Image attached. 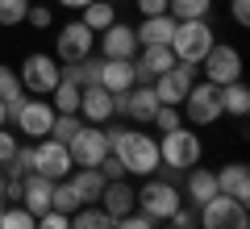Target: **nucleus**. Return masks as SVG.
I'll use <instances>...</instances> for the list:
<instances>
[{
	"label": "nucleus",
	"mask_w": 250,
	"mask_h": 229,
	"mask_svg": "<svg viewBox=\"0 0 250 229\" xmlns=\"http://www.w3.org/2000/svg\"><path fill=\"white\" fill-rule=\"evenodd\" d=\"M175 67V54H171V46H142V50L134 54V71H138V83H150L154 75H163V71Z\"/></svg>",
	"instance_id": "obj_19"
},
{
	"label": "nucleus",
	"mask_w": 250,
	"mask_h": 229,
	"mask_svg": "<svg viewBox=\"0 0 250 229\" xmlns=\"http://www.w3.org/2000/svg\"><path fill=\"white\" fill-rule=\"evenodd\" d=\"M92 46H96V34L83 21H67L54 34V59L59 62H83V59H92Z\"/></svg>",
	"instance_id": "obj_9"
},
{
	"label": "nucleus",
	"mask_w": 250,
	"mask_h": 229,
	"mask_svg": "<svg viewBox=\"0 0 250 229\" xmlns=\"http://www.w3.org/2000/svg\"><path fill=\"white\" fill-rule=\"evenodd\" d=\"M179 113H184V125H217L221 121V88L208 80L192 83L184 104H179Z\"/></svg>",
	"instance_id": "obj_6"
},
{
	"label": "nucleus",
	"mask_w": 250,
	"mask_h": 229,
	"mask_svg": "<svg viewBox=\"0 0 250 229\" xmlns=\"http://www.w3.org/2000/svg\"><path fill=\"white\" fill-rule=\"evenodd\" d=\"M154 125H159L163 133L179 129V125H184V113H179V104H159V113H154Z\"/></svg>",
	"instance_id": "obj_37"
},
{
	"label": "nucleus",
	"mask_w": 250,
	"mask_h": 229,
	"mask_svg": "<svg viewBox=\"0 0 250 229\" xmlns=\"http://www.w3.org/2000/svg\"><path fill=\"white\" fill-rule=\"evenodd\" d=\"M200 71H205V80L217 83V88H225V83L242 80V54H238V46H229V42H213V50L205 54Z\"/></svg>",
	"instance_id": "obj_10"
},
{
	"label": "nucleus",
	"mask_w": 250,
	"mask_h": 229,
	"mask_svg": "<svg viewBox=\"0 0 250 229\" xmlns=\"http://www.w3.org/2000/svg\"><path fill=\"white\" fill-rule=\"evenodd\" d=\"M62 80L75 88H92L100 83V59H83V62H62Z\"/></svg>",
	"instance_id": "obj_28"
},
{
	"label": "nucleus",
	"mask_w": 250,
	"mask_h": 229,
	"mask_svg": "<svg viewBox=\"0 0 250 229\" xmlns=\"http://www.w3.org/2000/svg\"><path fill=\"white\" fill-rule=\"evenodd\" d=\"M34 229H71V217H67V212H42V217H38V225Z\"/></svg>",
	"instance_id": "obj_41"
},
{
	"label": "nucleus",
	"mask_w": 250,
	"mask_h": 229,
	"mask_svg": "<svg viewBox=\"0 0 250 229\" xmlns=\"http://www.w3.org/2000/svg\"><path fill=\"white\" fill-rule=\"evenodd\" d=\"M71 229H113V217L100 204H83L71 212Z\"/></svg>",
	"instance_id": "obj_29"
},
{
	"label": "nucleus",
	"mask_w": 250,
	"mask_h": 229,
	"mask_svg": "<svg viewBox=\"0 0 250 229\" xmlns=\"http://www.w3.org/2000/svg\"><path fill=\"white\" fill-rule=\"evenodd\" d=\"M217 34L213 25L205 21H175V34H171V54H175V62H192V67H200L205 62V54L213 50Z\"/></svg>",
	"instance_id": "obj_3"
},
{
	"label": "nucleus",
	"mask_w": 250,
	"mask_h": 229,
	"mask_svg": "<svg viewBox=\"0 0 250 229\" xmlns=\"http://www.w3.org/2000/svg\"><path fill=\"white\" fill-rule=\"evenodd\" d=\"M38 217L34 212H25L21 204H4V212H0V229H34Z\"/></svg>",
	"instance_id": "obj_34"
},
{
	"label": "nucleus",
	"mask_w": 250,
	"mask_h": 229,
	"mask_svg": "<svg viewBox=\"0 0 250 229\" xmlns=\"http://www.w3.org/2000/svg\"><path fill=\"white\" fill-rule=\"evenodd\" d=\"M50 104H54V113H80V88L59 80V88L50 92Z\"/></svg>",
	"instance_id": "obj_33"
},
{
	"label": "nucleus",
	"mask_w": 250,
	"mask_h": 229,
	"mask_svg": "<svg viewBox=\"0 0 250 229\" xmlns=\"http://www.w3.org/2000/svg\"><path fill=\"white\" fill-rule=\"evenodd\" d=\"M0 171H4V175H13V179H25L29 171H34V142H25V146H17V150H13V159L4 163Z\"/></svg>",
	"instance_id": "obj_32"
},
{
	"label": "nucleus",
	"mask_w": 250,
	"mask_h": 229,
	"mask_svg": "<svg viewBox=\"0 0 250 229\" xmlns=\"http://www.w3.org/2000/svg\"><path fill=\"white\" fill-rule=\"evenodd\" d=\"M67 179H71L75 196H80L83 204H100V192H104V184H108V179L100 175L96 167H75V171H71Z\"/></svg>",
	"instance_id": "obj_24"
},
{
	"label": "nucleus",
	"mask_w": 250,
	"mask_h": 229,
	"mask_svg": "<svg viewBox=\"0 0 250 229\" xmlns=\"http://www.w3.org/2000/svg\"><path fill=\"white\" fill-rule=\"evenodd\" d=\"M171 225H179V229H200V212L192 208V204H179L175 217H171Z\"/></svg>",
	"instance_id": "obj_40"
},
{
	"label": "nucleus",
	"mask_w": 250,
	"mask_h": 229,
	"mask_svg": "<svg viewBox=\"0 0 250 229\" xmlns=\"http://www.w3.org/2000/svg\"><path fill=\"white\" fill-rule=\"evenodd\" d=\"M229 17L238 25H250V0H229Z\"/></svg>",
	"instance_id": "obj_45"
},
{
	"label": "nucleus",
	"mask_w": 250,
	"mask_h": 229,
	"mask_svg": "<svg viewBox=\"0 0 250 229\" xmlns=\"http://www.w3.org/2000/svg\"><path fill=\"white\" fill-rule=\"evenodd\" d=\"M179 196H188L184 204H192V208H200V204H208L217 196V175L213 171H205L196 163V167H188V184H184V192Z\"/></svg>",
	"instance_id": "obj_21"
},
{
	"label": "nucleus",
	"mask_w": 250,
	"mask_h": 229,
	"mask_svg": "<svg viewBox=\"0 0 250 229\" xmlns=\"http://www.w3.org/2000/svg\"><path fill=\"white\" fill-rule=\"evenodd\" d=\"M50 192L54 184L46 175H38V171H29L25 175V187H21V208L34 212V217H42V212H50Z\"/></svg>",
	"instance_id": "obj_22"
},
{
	"label": "nucleus",
	"mask_w": 250,
	"mask_h": 229,
	"mask_svg": "<svg viewBox=\"0 0 250 229\" xmlns=\"http://www.w3.org/2000/svg\"><path fill=\"white\" fill-rule=\"evenodd\" d=\"M34 171H38V175H46L50 184L67 179V175L75 171L71 154H67V142H54V138H42V142H34Z\"/></svg>",
	"instance_id": "obj_12"
},
{
	"label": "nucleus",
	"mask_w": 250,
	"mask_h": 229,
	"mask_svg": "<svg viewBox=\"0 0 250 229\" xmlns=\"http://www.w3.org/2000/svg\"><path fill=\"white\" fill-rule=\"evenodd\" d=\"M217 175V192L229 196V200H250V167L246 163H225L221 171H213Z\"/></svg>",
	"instance_id": "obj_20"
},
{
	"label": "nucleus",
	"mask_w": 250,
	"mask_h": 229,
	"mask_svg": "<svg viewBox=\"0 0 250 229\" xmlns=\"http://www.w3.org/2000/svg\"><path fill=\"white\" fill-rule=\"evenodd\" d=\"M138 83V71H134V59H100V88L121 96Z\"/></svg>",
	"instance_id": "obj_17"
},
{
	"label": "nucleus",
	"mask_w": 250,
	"mask_h": 229,
	"mask_svg": "<svg viewBox=\"0 0 250 229\" xmlns=\"http://www.w3.org/2000/svg\"><path fill=\"white\" fill-rule=\"evenodd\" d=\"M0 175H4V171H0Z\"/></svg>",
	"instance_id": "obj_50"
},
{
	"label": "nucleus",
	"mask_w": 250,
	"mask_h": 229,
	"mask_svg": "<svg viewBox=\"0 0 250 229\" xmlns=\"http://www.w3.org/2000/svg\"><path fill=\"white\" fill-rule=\"evenodd\" d=\"M113 104H117V117H125V121H134V125H150L154 113H159V96H154L150 83H134L129 92L113 96Z\"/></svg>",
	"instance_id": "obj_13"
},
{
	"label": "nucleus",
	"mask_w": 250,
	"mask_h": 229,
	"mask_svg": "<svg viewBox=\"0 0 250 229\" xmlns=\"http://www.w3.org/2000/svg\"><path fill=\"white\" fill-rule=\"evenodd\" d=\"M134 4H138V13H142V17H163L171 0H134Z\"/></svg>",
	"instance_id": "obj_44"
},
{
	"label": "nucleus",
	"mask_w": 250,
	"mask_h": 229,
	"mask_svg": "<svg viewBox=\"0 0 250 229\" xmlns=\"http://www.w3.org/2000/svg\"><path fill=\"white\" fill-rule=\"evenodd\" d=\"M17 80H21V92H29V96H50V92L59 88V80H62V67H59L54 54L34 50V54H25V62L17 67Z\"/></svg>",
	"instance_id": "obj_4"
},
{
	"label": "nucleus",
	"mask_w": 250,
	"mask_h": 229,
	"mask_svg": "<svg viewBox=\"0 0 250 229\" xmlns=\"http://www.w3.org/2000/svg\"><path fill=\"white\" fill-rule=\"evenodd\" d=\"M100 208L108 212V217H125V212L138 208V187H129V179H108L104 192H100Z\"/></svg>",
	"instance_id": "obj_18"
},
{
	"label": "nucleus",
	"mask_w": 250,
	"mask_h": 229,
	"mask_svg": "<svg viewBox=\"0 0 250 229\" xmlns=\"http://www.w3.org/2000/svg\"><path fill=\"white\" fill-rule=\"evenodd\" d=\"M159 229H179V225H171V221H159Z\"/></svg>",
	"instance_id": "obj_48"
},
{
	"label": "nucleus",
	"mask_w": 250,
	"mask_h": 229,
	"mask_svg": "<svg viewBox=\"0 0 250 229\" xmlns=\"http://www.w3.org/2000/svg\"><path fill=\"white\" fill-rule=\"evenodd\" d=\"M113 117H117L113 92H104L100 83H92V88H80V121H83V125H108Z\"/></svg>",
	"instance_id": "obj_15"
},
{
	"label": "nucleus",
	"mask_w": 250,
	"mask_h": 229,
	"mask_svg": "<svg viewBox=\"0 0 250 229\" xmlns=\"http://www.w3.org/2000/svg\"><path fill=\"white\" fill-rule=\"evenodd\" d=\"M80 113H54V125H50V138L54 142H71V133L80 129Z\"/></svg>",
	"instance_id": "obj_35"
},
{
	"label": "nucleus",
	"mask_w": 250,
	"mask_h": 229,
	"mask_svg": "<svg viewBox=\"0 0 250 229\" xmlns=\"http://www.w3.org/2000/svg\"><path fill=\"white\" fill-rule=\"evenodd\" d=\"M25 21H29L34 29H50V25H54V13H50V4H29Z\"/></svg>",
	"instance_id": "obj_38"
},
{
	"label": "nucleus",
	"mask_w": 250,
	"mask_h": 229,
	"mask_svg": "<svg viewBox=\"0 0 250 229\" xmlns=\"http://www.w3.org/2000/svg\"><path fill=\"white\" fill-rule=\"evenodd\" d=\"M17 125V133H25V142H42L50 138V125H54V104L50 100H21V108L9 117Z\"/></svg>",
	"instance_id": "obj_11"
},
{
	"label": "nucleus",
	"mask_w": 250,
	"mask_h": 229,
	"mask_svg": "<svg viewBox=\"0 0 250 229\" xmlns=\"http://www.w3.org/2000/svg\"><path fill=\"white\" fill-rule=\"evenodd\" d=\"M80 21L92 29V34H100V29H108L117 21V4L113 0H92L88 9H80Z\"/></svg>",
	"instance_id": "obj_26"
},
{
	"label": "nucleus",
	"mask_w": 250,
	"mask_h": 229,
	"mask_svg": "<svg viewBox=\"0 0 250 229\" xmlns=\"http://www.w3.org/2000/svg\"><path fill=\"white\" fill-rule=\"evenodd\" d=\"M67 154H71L75 167H100V159L108 154V133L104 125H80L67 142Z\"/></svg>",
	"instance_id": "obj_7"
},
{
	"label": "nucleus",
	"mask_w": 250,
	"mask_h": 229,
	"mask_svg": "<svg viewBox=\"0 0 250 229\" xmlns=\"http://www.w3.org/2000/svg\"><path fill=\"white\" fill-rule=\"evenodd\" d=\"M179 204H184V196H179V187L171 184V179L150 175L142 187H138V212H142V217H150L154 225H159V221H171Z\"/></svg>",
	"instance_id": "obj_5"
},
{
	"label": "nucleus",
	"mask_w": 250,
	"mask_h": 229,
	"mask_svg": "<svg viewBox=\"0 0 250 229\" xmlns=\"http://www.w3.org/2000/svg\"><path fill=\"white\" fill-rule=\"evenodd\" d=\"M29 13V0H0V25H21Z\"/></svg>",
	"instance_id": "obj_36"
},
{
	"label": "nucleus",
	"mask_w": 250,
	"mask_h": 229,
	"mask_svg": "<svg viewBox=\"0 0 250 229\" xmlns=\"http://www.w3.org/2000/svg\"><path fill=\"white\" fill-rule=\"evenodd\" d=\"M108 133V154H117L125 167V175H138V179H150L159 175V138L154 133H142L138 125H104Z\"/></svg>",
	"instance_id": "obj_1"
},
{
	"label": "nucleus",
	"mask_w": 250,
	"mask_h": 229,
	"mask_svg": "<svg viewBox=\"0 0 250 229\" xmlns=\"http://www.w3.org/2000/svg\"><path fill=\"white\" fill-rule=\"evenodd\" d=\"M167 13L175 21H205L208 13H213V0H171Z\"/></svg>",
	"instance_id": "obj_30"
},
{
	"label": "nucleus",
	"mask_w": 250,
	"mask_h": 229,
	"mask_svg": "<svg viewBox=\"0 0 250 229\" xmlns=\"http://www.w3.org/2000/svg\"><path fill=\"white\" fill-rule=\"evenodd\" d=\"M9 125V108H4V100H0V129Z\"/></svg>",
	"instance_id": "obj_47"
},
{
	"label": "nucleus",
	"mask_w": 250,
	"mask_h": 229,
	"mask_svg": "<svg viewBox=\"0 0 250 229\" xmlns=\"http://www.w3.org/2000/svg\"><path fill=\"white\" fill-rule=\"evenodd\" d=\"M59 4H62V9H71V13H80V9H88L92 0H59Z\"/></svg>",
	"instance_id": "obj_46"
},
{
	"label": "nucleus",
	"mask_w": 250,
	"mask_h": 229,
	"mask_svg": "<svg viewBox=\"0 0 250 229\" xmlns=\"http://www.w3.org/2000/svg\"><path fill=\"white\" fill-rule=\"evenodd\" d=\"M250 113V88L242 80L221 88V117H246Z\"/></svg>",
	"instance_id": "obj_25"
},
{
	"label": "nucleus",
	"mask_w": 250,
	"mask_h": 229,
	"mask_svg": "<svg viewBox=\"0 0 250 229\" xmlns=\"http://www.w3.org/2000/svg\"><path fill=\"white\" fill-rule=\"evenodd\" d=\"M113 229H159V225L134 208V212H125V217H117V221H113Z\"/></svg>",
	"instance_id": "obj_39"
},
{
	"label": "nucleus",
	"mask_w": 250,
	"mask_h": 229,
	"mask_svg": "<svg viewBox=\"0 0 250 229\" xmlns=\"http://www.w3.org/2000/svg\"><path fill=\"white\" fill-rule=\"evenodd\" d=\"M4 204H9V200H4V192H0V212H4Z\"/></svg>",
	"instance_id": "obj_49"
},
{
	"label": "nucleus",
	"mask_w": 250,
	"mask_h": 229,
	"mask_svg": "<svg viewBox=\"0 0 250 229\" xmlns=\"http://www.w3.org/2000/svg\"><path fill=\"white\" fill-rule=\"evenodd\" d=\"M200 229H250V217H246V204L242 200H229V196L217 192L208 204H200Z\"/></svg>",
	"instance_id": "obj_8"
},
{
	"label": "nucleus",
	"mask_w": 250,
	"mask_h": 229,
	"mask_svg": "<svg viewBox=\"0 0 250 229\" xmlns=\"http://www.w3.org/2000/svg\"><path fill=\"white\" fill-rule=\"evenodd\" d=\"M138 46H171V34H175V17L163 13V17H142V25H134Z\"/></svg>",
	"instance_id": "obj_23"
},
{
	"label": "nucleus",
	"mask_w": 250,
	"mask_h": 229,
	"mask_svg": "<svg viewBox=\"0 0 250 229\" xmlns=\"http://www.w3.org/2000/svg\"><path fill=\"white\" fill-rule=\"evenodd\" d=\"M21 142H17V133H9V129H0V167L13 159V150H17Z\"/></svg>",
	"instance_id": "obj_43"
},
{
	"label": "nucleus",
	"mask_w": 250,
	"mask_h": 229,
	"mask_svg": "<svg viewBox=\"0 0 250 229\" xmlns=\"http://www.w3.org/2000/svg\"><path fill=\"white\" fill-rule=\"evenodd\" d=\"M200 154H205V142H200V133H192V125H179V129H171V133L159 138L163 171H188V167L200 163Z\"/></svg>",
	"instance_id": "obj_2"
},
{
	"label": "nucleus",
	"mask_w": 250,
	"mask_h": 229,
	"mask_svg": "<svg viewBox=\"0 0 250 229\" xmlns=\"http://www.w3.org/2000/svg\"><path fill=\"white\" fill-rule=\"evenodd\" d=\"M96 171H100L104 179H125V167H121V159H117V154H104Z\"/></svg>",
	"instance_id": "obj_42"
},
{
	"label": "nucleus",
	"mask_w": 250,
	"mask_h": 229,
	"mask_svg": "<svg viewBox=\"0 0 250 229\" xmlns=\"http://www.w3.org/2000/svg\"><path fill=\"white\" fill-rule=\"evenodd\" d=\"M138 50H142V46H138L134 25L113 21L108 29H100V59H134Z\"/></svg>",
	"instance_id": "obj_16"
},
{
	"label": "nucleus",
	"mask_w": 250,
	"mask_h": 229,
	"mask_svg": "<svg viewBox=\"0 0 250 229\" xmlns=\"http://www.w3.org/2000/svg\"><path fill=\"white\" fill-rule=\"evenodd\" d=\"M196 71H200V67H192V62H175L171 71L154 75L150 88H154V96H159V104H184L188 88L196 83Z\"/></svg>",
	"instance_id": "obj_14"
},
{
	"label": "nucleus",
	"mask_w": 250,
	"mask_h": 229,
	"mask_svg": "<svg viewBox=\"0 0 250 229\" xmlns=\"http://www.w3.org/2000/svg\"><path fill=\"white\" fill-rule=\"evenodd\" d=\"M0 100H4V108H9V117L17 113L21 100H25L21 80H17V67H9V62H0Z\"/></svg>",
	"instance_id": "obj_27"
},
{
	"label": "nucleus",
	"mask_w": 250,
	"mask_h": 229,
	"mask_svg": "<svg viewBox=\"0 0 250 229\" xmlns=\"http://www.w3.org/2000/svg\"><path fill=\"white\" fill-rule=\"evenodd\" d=\"M50 208H54V212H67V217H71L75 208H83V200L75 196L71 179H59V184H54V192H50Z\"/></svg>",
	"instance_id": "obj_31"
}]
</instances>
